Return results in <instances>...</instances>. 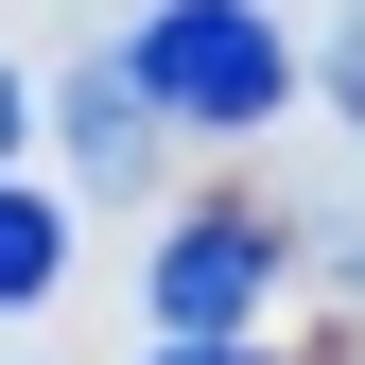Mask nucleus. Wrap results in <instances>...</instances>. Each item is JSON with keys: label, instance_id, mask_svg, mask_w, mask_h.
I'll return each mask as SVG.
<instances>
[{"label": "nucleus", "instance_id": "obj_1", "mask_svg": "<svg viewBox=\"0 0 365 365\" xmlns=\"http://www.w3.org/2000/svg\"><path fill=\"white\" fill-rule=\"evenodd\" d=\"M140 87L192 140H261V122L296 105V35L261 18V0H157L140 18Z\"/></svg>", "mask_w": 365, "mask_h": 365}, {"label": "nucleus", "instance_id": "obj_2", "mask_svg": "<svg viewBox=\"0 0 365 365\" xmlns=\"http://www.w3.org/2000/svg\"><path fill=\"white\" fill-rule=\"evenodd\" d=\"M157 313H174V331H244V313H261V226H174V244H157Z\"/></svg>", "mask_w": 365, "mask_h": 365}, {"label": "nucleus", "instance_id": "obj_3", "mask_svg": "<svg viewBox=\"0 0 365 365\" xmlns=\"http://www.w3.org/2000/svg\"><path fill=\"white\" fill-rule=\"evenodd\" d=\"M140 122H157L140 53H87V70H70V157H87V174H122V157H140Z\"/></svg>", "mask_w": 365, "mask_h": 365}, {"label": "nucleus", "instance_id": "obj_4", "mask_svg": "<svg viewBox=\"0 0 365 365\" xmlns=\"http://www.w3.org/2000/svg\"><path fill=\"white\" fill-rule=\"evenodd\" d=\"M53 261H70V244H53V209L0 174V313H35V296H53Z\"/></svg>", "mask_w": 365, "mask_h": 365}, {"label": "nucleus", "instance_id": "obj_5", "mask_svg": "<svg viewBox=\"0 0 365 365\" xmlns=\"http://www.w3.org/2000/svg\"><path fill=\"white\" fill-rule=\"evenodd\" d=\"M157 365H261V348H226V331H174V348H157Z\"/></svg>", "mask_w": 365, "mask_h": 365}, {"label": "nucleus", "instance_id": "obj_6", "mask_svg": "<svg viewBox=\"0 0 365 365\" xmlns=\"http://www.w3.org/2000/svg\"><path fill=\"white\" fill-rule=\"evenodd\" d=\"M18 122H35V87H18V70H0V157H18Z\"/></svg>", "mask_w": 365, "mask_h": 365}]
</instances>
